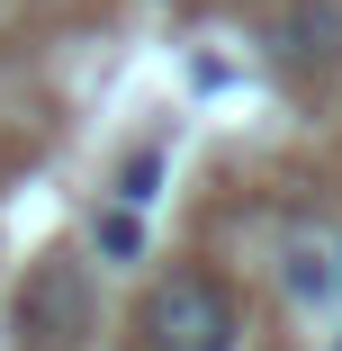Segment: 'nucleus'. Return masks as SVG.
Listing matches in <instances>:
<instances>
[{"instance_id": "3", "label": "nucleus", "mask_w": 342, "mask_h": 351, "mask_svg": "<svg viewBox=\"0 0 342 351\" xmlns=\"http://www.w3.org/2000/svg\"><path fill=\"white\" fill-rule=\"evenodd\" d=\"M270 54L297 63V73H324L342 54V0H289V10L270 19Z\"/></svg>"}, {"instance_id": "5", "label": "nucleus", "mask_w": 342, "mask_h": 351, "mask_svg": "<svg viewBox=\"0 0 342 351\" xmlns=\"http://www.w3.org/2000/svg\"><path fill=\"white\" fill-rule=\"evenodd\" d=\"M280 270H289V289H297V298H333V252H324V243H289Z\"/></svg>"}, {"instance_id": "6", "label": "nucleus", "mask_w": 342, "mask_h": 351, "mask_svg": "<svg viewBox=\"0 0 342 351\" xmlns=\"http://www.w3.org/2000/svg\"><path fill=\"white\" fill-rule=\"evenodd\" d=\"M154 180H162V154H126V171H117V207H145Z\"/></svg>"}, {"instance_id": "4", "label": "nucleus", "mask_w": 342, "mask_h": 351, "mask_svg": "<svg viewBox=\"0 0 342 351\" xmlns=\"http://www.w3.org/2000/svg\"><path fill=\"white\" fill-rule=\"evenodd\" d=\"M90 252L99 261H145V207H108L90 226Z\"/></svg>"}, {"instance_id": "2", "label": "nucleus", "mask_w": 342, "mask_h": 351, "mask_svg": "<svg viewBox=\"0 0 342 351\" xmlns=\"http://www.w3.org/2000/svg\"><path fill=\"white\" fill-rule=\"evenodd\" d=\"M90 324H99L90 261H73V252H45V261L27 270L19 306H10V333H19V351H82V342H90Z\"/></svg>"}, {"instance_id": "1", "label": "nucleus", "mask_w": 342, "mask_h": 351, "mask_svg": "<svg viewBox=\"0 0 342 351\" xmlns=\"http://www.w3.org/2000/svg\"><path fill=\"white\" fill-rule=\"evenodd\" d=\"M145 351H243V306L217 270H162L135 306Z\"/></svg>"}, {"instance_id": "7", "label": "nucleus", "mask_w": 342, "mask_h": 351, "mask_svg": "<svg viewBox=\"0 0 342 351\" xmlns=\"http://www.w3.org/2000/svg\"><path fill=\"white\" fill-rule=\"evenodd\" d=\"M324 252H333V298H342V234H333V243H324Z\"/></svg>"}]
</instances>
